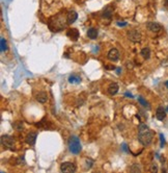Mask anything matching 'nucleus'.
<instances>
[{"label":"nucleus","instance_id":"nucleus-1","mask_svg":"<svg viewBox=\"0 0 168 173\" xmlns=\"http://www.w3.org/2000/svg\"><path fill=\"white\" fill-rule=\"evenodd\" d=\"M154 133L146 126V124L141 123L138 128V140L143 146H148L153 141Z\"/></svg>","mask_w":168,"mask_h":173},{"label":"nucleus","instance_id":"nucleus-2","mask_svg":"<svg viewBox=\"0 0 168 173\" xmlns=\"http://www.w3.org/2000/svg\"><path fill=\"white\" fill-rule=\"evenodd\" d=\"M69 149L72 153L78 154L81 151V143L79 138L76 136H72L69 139Z\"/></svg>","mask_w":168,"mask_h":173},{"label":"nucleus","instance_id":"nucleus-3","mask_svg":"<svg viewBox=\"0 0 168 173\" xmlns=\"http://www.w3.org/2000/svg\"><path fill=\"white\" fill-rule=\"evenodd\" d=\"M60 171L64 173H74L76 171V166L71 162H64L60 165Z\"/></svg>","mask_w":168,"mask_h":173},{"label":"nucleus","instance_id":"nucleus-4","mask_svg":"<svg viewBox=\"0 0 168 173\" xmlns=\"http://www.w3.org/2000/svg\"><path fill=\"white\" fill-rule=\"evenodd\" d=\"M128 39L131 42L134 43H138L141 41V33L137 30V29H132V30L128 31Z\"/></svg>","mask_w":168,"mask_h":173},{"label":"nucleus","instance_id":"nucleus-5","mask_svg":"<svg viewBox=\"0 0 168 173\" xmlns=\"http://www.w3.org/2000/svg\"><path fill=\"white\" fill-rule=\"evenodd\" d=\"M1 144L6 148H13V146H14V138L8 135L2 136L1 137Z\"/></svg>","mask_w":168,"mask_h":173},{"label":"nucleus","instance_id":"nucleus-6","mask_svg":"<svg viewBox=\"0 0 168 173\" xmlns=\"http://www.w3.org/2000/svg\"><path fill=\"white\" fill-rule=\"evenodd\" d=\"M107 57H108V59H110L111 62H116V61H119V50L116 49V48H112V49H110L109 50L108 54H107Z\"/></svg>","mask_w":168,"mask_h":173},{"label":"nucleus","instance_id":"nucleus-7","mask_svg":"<svg viewBox=\"0 0 168 173\" xmlns=\"http://www.w3.org/2000/svg\"><path fill=\"white\" fill-rule=\"evenodd\" d=\"M66 36L69 37L71 40L77 41L79 38V31L77 28H70L69 30L66 31Z\"/></svg>","mask_w":168,"mask_h":173},{"label":"nucleus","instance_id":"nucleus-8","mask_svg":"<svg viewBox=\"0 0 168 173\" xmlns=\"http://www.w3.org/2000/svg\"><path fill=\"white\" fill-rule=\"evenodd\" d=\"M77 18H78V14L75 11H69V13L66 15V22H68V24H72L76 21Z\"/></svg>","mask_w":168,"mask_h":173},{"label":"nucleus","instance_id":"nucleus-9","mask_svg":"<svg viewBox=\"0 0 168 173\" xmlns=\"http://www.w3.org/2000/svg\"><path fill=\"white\" fill-rule=\"evenodd\" d=\"M146 27L151 31H154V32H158V31H160L162 28L161 25L159 23H157V22H148V23L146 24Z\"/></svg>","mask_w":168,"mask_h":173},{"label":"nucleus","instance_id":"nucleus-10","mask_svg":"<svg viewBox=\"0 0 168 173\" xmlns=\"http://www.w3.org/2000/svg\"><path fill=\"white\" fill-rule=\"evenodd\" d=\"M36 137H38V133H36V131H31V133H29L28 135H27L26 142L28 143L29 145H31V146H32V145L36 144Z\"/></svg>","mask_w":168,"mask_h":173},{"label":"nucleus","instance_id":"nucleus-11","mask_svg":"<svg viewBox=\"0 0 168 173\" xmlns=\"http://www.w3.org/2000/svg\"><path fill=\"white\" fill-rule=\"evenodd\" d=\"M156 118L160 121H163L166 118V112L163 109V107H159L156 111Z\"/></svg>","mask_w":168,"mask_h":173},{"label":"nucleus","instance_id":"nucleus-12","mask_svg":"<svg viewBox=\"0 0 168 173\" xmlns=\"http://www.w3.org/2000/svg\"><path fill=\"white\" fill-rule=\"evenodd\" d=\"M119 85L116 83H110L109 85V87H108V89H107V91H108V93L111 96H113V95H115L116 93L119 92Z\"/></svg>","mask_w":168,"mask_h":173},{"label":"nucleus","instance_id":"nucleus-13","mask_svg":"<svg viewBox=\"0 0 168 173\" xmlns=\"http://www.w3.org/2000/svg\"><path fill=\"white\" fill-rule=\"evenodd\" d=\"M36 99L38 100L40 103H45L48 100V95L46 92H38L36 95Z\"/></svg>","mask_w":168,"mask_h":173},{"label":"nucleus","instance_id":"nucleus-14","mask_svg":"<svg viewBox=\"0 0 168 173\" xmlns=\"http://www.w3.org/2000/svg\"><path fill=\"white\" fill-rule=\"evenodd\" d=\"M87 37L89 39H91V40H95V39H97V37H98V30L96 28H93V27L89 28L87 30Z\"/></svg>","mask_w":168,"mask_h":173},{"label":"nucleus","instance_id":"nucleus-15","mask_svg":"<svg viewBox=\"0 0 168 173\" xmlns=\"http://www.w3.org/2000/svg\"><path fill=\"white\" fill-rule=\"evenodd\" d=\"M140 53H141V55L144 57L145 59H148L149 57H151V49H149L148 47L142 48L141 51H140Z\"/></svg>","mask_w":168,"mask_h":173},{"label":"nucleus","instance_id":"nucleus-16","mask_svg":"<svg viewBox=\"0 0 168 173\" xmlns=\"http://www.w3.org/2000/svg\"><path fill=\"white\" fill-rule=\"evenodd\" d=\"M69 81L71 83H79L81 81V77L79 75H76V74H73L69 77Z\"/></svg>","mask_w":168,"mask_h":173},{"label":"nucleus","instance_id":"nucleus-17","mask_svg":"<svg viewBox=\"0 0 168 173\" xmlns=\"http://www.w3.org/2000/svg\"><path fill=\"white\" fill-rule=\"evenodd\" d=\"M111 16H112V10L110 7H106L104 10V12H103V17L106 18V19H110Z\"/></svg>","mask_w":168,"mask_h":173},{"label":"nucleus","instance_id":"nucleus-18","mask_svg":"<svg viewBox=\"0 0 168 173\" xmlns=\"http://www.w3.org/2000/svg\"><path fill=\"white\" fill-rule=\"evenodd\" d=\"M0 48H1V52H4L7 50L6 41H5L4 38H1V40H0Z\"/></svg>","mask_w":168,"mask_h":173},{"label":"nucleus","instance_id":"nucleus-19","mask_svg":"<svg viewBox=\"0 0 168 173\" xmlns=\"http://www.w3.org/2000/svg\"><path fill=\"white\" fill-rule=\"evenodd\" d=\"M85 169L86 170H87V169H90L92 167V165H93V161H92V160H90V159H87L85 161Z\"/></svg>","mask_w":168,"mask_h":173},{"label":"nucleus","instance_id":"nucleus-20","mask_svg":"<svg viewBox=\"0 0 168 173\" xmlns=\"http://www.w3.org/2000/svg\"><path fill=\"white\" fill-rule=\"evenodd\" d=\"M138 101H139L140 103H141V105H143V107H148V103H147V102L145 101V100L143 99L142 97H138Z\"/></svg>","mask_w":168,"mask_h":173},{"label":"nucleus","instance_id":"nucleus-21","mask_svg":"<svg viewBox=\"0 0 168 173\" xmlns=\"http://www.w3.org/2000/svg\"><path fill=\"white\" fill-rule=\"evenodd\" d=\"M15 128L18 129V131H21L22 128H23V123H22V122H17V123L15 124Z\"/></svg>","mask_w":168,"mask_h":173},{"label":"nucleus","instance_id":"nucleus-22","mask_svg":"<svg viewBox=\"0 0 168 173\" xmlns=\"http://www.w3.org/2000/svg\"><path fill=\"white\" fill-rule=\"evenodd\" d=\"M160 139H161V147H163L165 144V139H164V136L162 133H160Z\"/></svg>","mask_w":168,"mask_h":173},{"label":"nucleus","instance_id":"nucleus-23","mask_svg":"<svg viewBox=\"0 0 168 173\" xmlns=\"http://www.w3.org/2000/svg\"><path fill=\"white\" fill-rule=\"evenodd\" d=\"M117 25H119V26H125L127 23H125V22H117Z\"/></svg>","mask_w":168,"mask_h":173},{"label":"nucleus","instance_id":"nucleus-24","mask_svg":"<svg viewBox=\"0 0 168 173\" xmlns=\"http://www.w3.org/2000/svg\"><path fill=\"white\" fill-rule=\"evenodd\" d=\"M123 149L125 150V152H128V146H127V144H125V143L123 144Z\"/></svg>","mask_w":168,"mask_h":173},{"label":"nucleus","instance_id":"nucleus-25","mask_svg":"<svg viewBox=\"0 0 168 173\" xmlns=\"http://www.w3.org/2000/svg\"><path fill=\"white\" fill-rule=\"evenodd\" d=\"M157 170H158V168H157L156 164H154V165H153V166H152V171H155V172H156Z\"/></svg>","mask_w":168,"mask_h":173},{"label":"nucleus","instance_id":"nucleus-26","mask_svg":"<svg viewBox=\"0 0 168 173\" xmlns=\"http://www.w3.org/2000/svg\"><path fill=\"white\" fill-rule=\"evenodd\" d=\"M125 96H128V97H131V98H132L133 97V95L132 94H131V93H125Z\"/></svg>","mask_w":168,"mask_h":173},{"label":"nucleus","instance_id":"nucleus-27","mask_svg":"<svg viewBox=\"0 0 168 173\" xmlns=\"http://www.w3.org/2000/svg\"><path fill=\"white\" fill-rule=\"evenodd\" d=\"M106 69H115V67L114 66H107Z\"/></svg>","mask_w":168,"mask_h":173},{"label":"nucleus","instance_id":"nucleus-28","mask_svg":"<svg viewBox=\"0 0 168 173\" xmlns=\"http://www.w3.org/2000/svg\"><path fill=\"white\" fill-rule=\"evenodd\" d=\"M165 5L168 7V0H165Z\"/></svg>","mask_w":168,"mask_h":173},{"label":"nucleus","instance_id":"nucleus-29","mask_svg":"<svg viewBox=\"0 0 168 173\" xmlns=\"http://www.w3.org/2000/svg\"><path fill=\"white\" fill-rule=\"evenodd\" d=\"M119 72H121V68L117 69V74H119Z\"/></svg>","mask_w":168,"mask_h":173},{"label":"nucleus","instance_id":"nucleus-30","mask_svg":"<svg viewBox=\"0 0 168 173\" xmlns=\"http://www.w3.org/2000/svg\"><path fill=\"white\" fill-rule=\"evenodd\" d=\"M166 87H167V88H168V80L166 81Z\"/></svg>","mask_w":168,"mask_h":173}]
</instances>
